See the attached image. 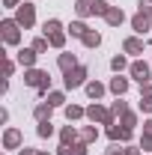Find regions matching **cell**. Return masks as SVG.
Returning a JSON list of instances; mask_svg holds the SVG:
<instances>
[{"label":"cell","mask_w":152,"mask_h":155,"mask_svg":"<svg viewBox=\"0 0 152 155\" xmlns=\"http://www.w3.org/2000/svg\"><path fill=\"white\" fill-rule=\"evenodd\" d=\"M21 21H24V24H30V21H33V9H30V6H27V9H21Z\"/></svg>","instance_id":"6da1fadb"}]
</instances>
